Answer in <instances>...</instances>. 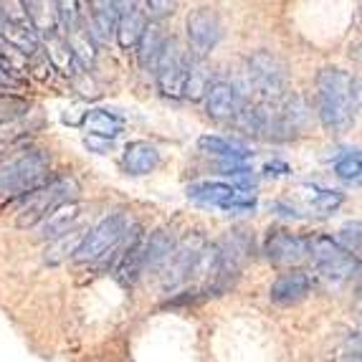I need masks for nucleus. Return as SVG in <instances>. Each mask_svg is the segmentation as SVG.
<instances>
[{"label": "nucleus", "instance_id": "nucleus-3", "mask_svg": "<svg viewBox=\"0 0 362 362\" xmlns=\"http://www.w3.org/2000/svg\"><path fill=\"white\" fill-rule=\"evenodd\" d=\"M76 195H78V182L74 177L66 175L51 177L43 187L25 195L23 211L18 213L16 223H18V228H36L51 213L59 211V208L69 206V203H76Z\"/></svg>", "mask_w": 362, "mask_h": 362}, {"label": "nucleus", "instance_id": "nucleus-10", "mask_svg": "<svg viewBox=\"0 0 362 362\" xmlns=\"http://www.w3.org/2000/svg\"><path fill=\"white\" fill-rule=\"evenodd\" d=\"M309 241L304 235L291 233L286 228H272L264 241V254L274 264H299L307 259Z\"/></svg>", "mask_w": 362, "mask_h": 362}, {"label": "nucleus", "instance_id": "nucleus-23", "mask_svg": "<svg viewBox=\"0 0 362 362\" xmlns=\"http://www.w3.org/2000/svg\"><path fill=\"white\" fill-rule=\"evenodd\" d=\"M76 218H78L76 203H69V206L59 208V211L51 213V216L41 223V238H51V241H56V238H61V235L71 233Z\"/></svg>", "mask_w": 362, "mask_h": 362}, {"label": "nucleus", "instance_id": "nucleus-32", "mask_svg": "<svg viewBox=\"0 0 362 362\" xmlns=\"http://www.w3.org/2000/svg\"><path fill=\"white\" fill-rule=\"evenodd\" d=\"M289 173V165L286 163H279V160H274V163L266 165V175H286Z\"/></svg>", "mask_w": 362, "mask_h": 362}, {"label": "nucleus", "instance_id": "nucleus-21", "mask_svg": "<svg viewBox=\"0 0 362 362\" xmlns=\"http://www.w3.org/2000/svg\"><path fill=\"white\" fill-rule=\"evenodd\" d=\"M213 84V74H211V66L206 64V59H190L187 64V78H185V91H182V97L198 99L206 97L208 86Z\"/></svg>", "mask_w": 362, "mask_h": 362}, {"label": "nucleus", "instance_id": "nucleus-11", "mask_svg": "<svg viewBox=\"0 0 362 362\" xmlns=\"http://www.w3.org/2000/svg\"><path fill=\"white\" fill-rule=\"evenodd\" d=\"M243 104L246 102H243V94L238 91V86L233 81H226V78H216L206 91V112L216 122L235 119Z\"/></svg>", "mask_w": 362, "mask_h": 362}, {"label": "nucleus", "instance_id": "nucleus-25", "mask_svg": "<svg viewBox=\"0 0 362 362\" xmlns=\"http://www.w3.org/2000/svg\"><path fill=\"white\" fill-rule=\"evenodd\" d=\"M84 235H86V230H71V233L56 238V241L46 248V256H43V261H46V264H51V266H56V264H61V261L74 259L76 248L81 246V241H84Z\"/></svg>", "mask_w": 362, "mask_h": 362}, {"label": "nucleus", "instance_id": "nucleus-7", "mask_svg": "<svg viewBox=\"0 0 362 362\" xmlns=\"http://www.w3.org/2000/svg\"><path fill=\"white\" fill-rule=\"evenodd\" d=\"M187 198L198 200L203 206L223 208V211H233V213L254 211L256 208L254 195H246L235 185H228V182H221V180L193 182V185L187 187Z\"/></svg>", "mask_w": 362, "mask_h": 362}, {"label": "nucleus", "instance_id": "nucleus-17", "mask_svg": "<svg viewBox=\"0 0 362 362\" xmlns=\"http://www.w3.org/2000/svg\"><path fill=\"white\" fill-rule=\"evenodd\" d=\"M175 235L170 233L168 228H160L155 233H150L145 238V269L142 272H157L168 266V261L173 259V251H175Z\"/></svg>", "mask_w": 362, "mask_h": 362}, {"label": "nucleus", "instance_id": "nucleus-20", "mask_svg": "<svg viewBox=\"0 0 362 362\" xmlns=\"http://www.w3.org/2000/svg\"><path fill=\"white\" fill-rule=\"evenodd\" d=\"M163 46H165L163 28L157 23H147L145 33H142V38H139V43H137L139 66L145 69V71H155V64H157V59H160Z\"/></svg>", "mask_w": 362, "mask_h": 362}, {"label": "nucleus", "instance_id": "nucleus-4", "mask_svg": "<svg viewBox=\"0 0 362 362\" xmlns=\"http://www.w3.org/2000/svg\"><path fill=\"white\" fill-rule=\"evenodd\" d=\"M129 228H132V223L124 213H112V216L102 218L94 228L86 230L84 241L74 254V261H78V264H104V259L119 248Z\"/></svg>", "mask_w": 362, "mask_h": 362}, {"label": "nucleus", "instance_id": "nucleus-22", "mask_svg": "<svg viewBox=\"0 0 362 362\" xmlns=\"http://www.w3.org/2000/svg\"><path fill=\"white\" fill-rule=\"evenodd\" d=\"M84 127L91 137L112 142L122 132V119L117 115H112L109 109H91L89 115L84 117Z\"/></svg>", "mask_w": 362, "mask_h": 362}, {"label": "nucleus", "instance_id": "nucleus-30", "mask_svg": "<svg viewBox=\"0 0 362 362\" xmlns=\"http://www.w3.org/2000/svg\"><path fill=\"white\" fill-rule=\"evenodd\" d=\"M21 84H23V81L16 76V71L0 69V97H6L8 91H13V89H21Z\"/></svg>", "mask_w": 362, "mask_h": 362}, {"label": "nucleus", "instance_id": "nucleus-5", "mask_svg": "<svg viewBox=\"0 0 362 362\" xmlns=\"http://www.w3.org/2000/svg\"><path fill=\"white\" fill-rule=\"evenodd\" d=\"M309 241L307 256H312L317 272L325 279H329L332 284H342V281H350L357 272H360V259L352 254H347L332 235L317 233Z\"/></svg>", "mask_w": 362, "mask_h": 362}, {"label": "nucleus", "instance_id": "nucleus-13", "mask_svg": "<svg viewBox=\"0 0 362 362\" xmlns=\"http://www.w3.org/2000/svg\"><path fill=\"white\" fill-rule=\"evenodd\" d=\"M206 246L208 243L203 235L185 238L180 246H175L173 259L168 261V279H165V286H177L180 281H185V279L195 272V266H198V261H200V254L206 251Z\"/></svg>", "mask_w": 362, "mask_h": 362}, {"label": "nucleus", "instance_id": "nucleus-28", "mask_svg": "<svg viewBox=\"0 0 362 362\" xmlns=\"http://www.w3.org/2000/svg\"><path fill=\"white\" fill-rule=\"evenodd\" d=\"M334 173H337L339 180L344 182H360V152L357 150H344L342 155L334 160Z\"/></svg>", "mask_w": 362, "mask_h": 362}, {"label": "nucleus", "instance_id": "nucleus-26", "mask_svg": "<svg viewBox=\"0 0 362 362\" xmlns=\"http://www.w3.org/2000/svg\"><path fill=\"white\" fill-rule=\"evenodd\" d=\"M304 195H307L309 203H312L317 211H325V213L337 211V208L344 203V195L339 193V190L317 185V182H307V185H304Z\"/></svg>", "mask_w": 362, "mask_h": 362}, {"label": "nucleus", "instance_id": "nucleus-27", "mask_svg": "<svg viewBox=\"0 0 362 362\" xmlns=\"http://www.w3.org/2000/svg\"><path fill=\"white\" fill-rule=\"evenodd\" d=\"M30 115V104L21 97H0V129H6L8 124H16L18 119Z\"/></svg>", "mask_w": 362, "mask_h": 362}, {"label": "nucleus", "instance_id": "nucleus-2", "mask_svg": "<svg viewBox=\"0 0 362 362\" xmlns=\"http://www.w3.org/2000/svg\"><path fill=\"white\" fill-rule=\"evenodd\" d=\"M49 155L43 150H18L0 160V198H25L49 177Z\"/></svg>", "mask_w": 362, "mask_h": 362}, {"label": "nucleus", "instance_id": "nucleus-1", "mask_svg": "<svg viewBox=\"0 0 362 362\" xmlns=\"http://www.w3.org/2000/svg\"><path fill=\"white\" fill-rule=\"evenodd\" d=\"M360 104V78L342 69H325L317 76V112L327 129L350 127Z\"/></svg>", "mask_w": 362, "mask_h": 362}, {"label": "nucleus", "instance_id": "nucleus-6", "mask_svg": "<svg viewBox=\"0 0 362 362\" xmlns=\"http://www.w3.org/2000/svg\"><path fill=\"white\" fill-rule=\"evenodd\" d=\"M187 64L190 56L182 51V46L175 38H165V46L160 51V59L155 64V81L157 89L163 91L165 97L180 99L185 91V78H187Z\"/></svg>", "mask_w": 362, "mask_h": 362}, {"label": "nucleus", "instance_id": "nucleus-18", "mask_svg": "<svg viewBox=\"0 0 362 362\" xmlns=\"http://www.w3.org/2000/svg\"><path fill=\"white\" fill-rule=\"evenodd\" d=\"M198 147L203 152H208V155L223 157L226 163H238V165L254 155L248 145H243L238 139L221 137V134H203V137L198 139Z\"/></svg>", "mask_w": 362, "mask_h": 362}, {"label": "nucleus", "instance_id": "nucleus-14", "mask_svg": "<svg viewBox=\"0 0 362 362\" xmlns=\"http://www.w3.org/2000/svg\"><path fill=\"white\" fill-rule=\"evenodd\" d=\"M147 28V16L139 3H119V21H117L115 36L122 51H134L139 38Z\"/></svg>", "mask_w": 362, "mask_h": 362}, {"label": "nucleus", "instance_id": "nucleus-29", "mask_svg": "<svg viewBox=\"0 0 362 362\" xmlns=\"http://www.w3.org/2000/svg\"><path fill=\"white\" fill-rule=\"evenodd\" d=\"M334 241H337L347 254H352V256L360 254V221H352V223L342 226Z\"/></svg>", "mask_w": 362, "mask_h": 362}, {"label": "nucleus", "instance_id": "nucleus-9", "mask_svg": "<svg viewBox=\"0 0 362 362\" xmlns=\"http://www.w3.org/2000/svg\"><path fill=\"white\" fill-rule=\"evenodd\" d=\"M223 36V25L211 8H198L187 16V43L195 59H206Z\"/></svg>", "mask_w": 362, "mask_h": 362}, {"label": "nucleus", "instance_id": "nucleus-15", "mask_svg": "<svg viewBox=\"0 0 362 362\" xmlns=\"http://www.w3.org/2000/svg\"><path fill=\"white\" fill-rule=\"evenodd\" d=\"M312 286H314V281L307 272H299V269H296V272H286L272 284L269 299H272L274 304H279V307H289V304L302 302L304 296L312 291Z\"/></svg>", "mask_w": 362, "mask_h": 362}, {"label": "nucleus", "instance_id": "nucleus-31", "mask_svg": "<svg viewBox=\"0 0 362 362\" xmlns=\"http://www.w3.org/2000/svg\"><path fill=\"white\" fill-rule=\"evenodd\" d=\"M142 8H147L145 16H150V18H163V16H170V13H173L175 3H157V0H150V3H145Z\"/></svg>", "mask_w": 362, "mask_h": 362}, {"label": "nucleus", "instance_id": "nucleus-33", "mask_svg": "<svg viewBox=\"0 0 362 362\" xmlns=\"http://www.w3.org/2000/svg\"><path fill=\"white\" fill-rule=\"evenodd\" d=\"M86 147H97L99 152H107V150H112V142L109 139H97V137H86Z\"/></svg>", "mask_w": 362, "mask_h": 362}, {"label": "nucleus", "instance_id": "nucleus-8", "mask_svg": "<svg viewBox=\"0 0 362 362\" xmlns=\"http://www.w3.org/2000/svg\"><path fill=\"white\" fill-rule=\"evenodd\" d=\"M248 78L256 91H261L266 99H279L286 86V66L274 54L256 51L248 59Z\"/></svg>", "mask_w": 362, "mask_h": 362}, {"label": "nucleus", "instance_id": "nucleus-24", "mask_svg": "<svg viewBox=\"0 0 362 362\" xmlns=\"http://www.w3.org/2000/svg\"><path fill=\"white\" fill-rule=\"evenodd\" d=\"M91 28L97 38H109L119 21V3H91Z\"/></svg>", "mask_w": 362, "mask_h": 362}, {"label": "nucleus", "instance_id": "nucleus-12", "mask_svg": "<svg viewBox=\"0 0 362 362\" xmlns=\"http://www.w3.org/2000/svg\"><path fill=\"white\" fill-rule=\"evenodd\" d=\"M145 238L147 235L139 230V226H132L127 246L122 248V254H117L115 279L122 286H132L145 269Z\"/></svg>", "mask_w": 362, "mask_h": 362}, {"label": "nucleus", "instance_id": "nucleus-19", "mask_svg": "<svg viewBox=\"0 0 362 362\" xmlns=\"http://www.w3.org/2000/svg\"><path fill=\"white\" fill-rule=\"evenodd\" d=\"M43 41H46V61L51 64V69L66 74V76H76L81 66H78L76 59H74L66 38L61 36V33H56V36L43 38Z\"/></svg>", "mask_w": 362, "mask_h": 362}, {"label": "nucleus", "instance_id": "nucleus-16", "mask_svg": "<svg viewBox=\"0 0 362 362\" xmlns=\"http://www.w3.org/2000/svg\"><path fill=\"white\" fill-rule=\"evenodd\" d=\"M122 165L129 175H150L152 170L160 165V150L145 139H134L124 147V155H122Z\"/></svg>", "mask_w": 362, "mask_h": 362}]
</instances>
